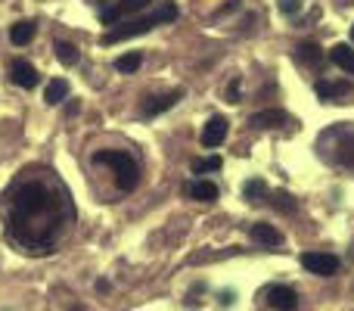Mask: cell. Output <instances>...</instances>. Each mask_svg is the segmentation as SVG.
<instances>
[{
	"instance_id": "obj_18",
	"label": "cell",
	"mask_w": 354,
	"mask_h": 311,
	"mask_svg": "<svg viewBox=\"0 0 354 311\" xmlns=\"http://www.w3.org/2000/svg\"><path fill=\"white\" fill-rule=\"evenodd\" d=\"M345 141L339 143V153H336V162L339 165H354V131H342Z\"/></svg>"
},
{
	"instance_id": "obj_7",
	"label": "cell",
	"mask_w": 354,
	"mask_h": 311,
	"mask_svg": "<svg viewBox=\"0 0 354 311\" xmlns=\"http://www.w3.org/2000/svg\"><path fill=\"white\" fill-rule=\"evenodd\" d=\"M183 196L196 202H214L218 199V187L212 181H205V177H193V181L183 184Z\"/></svg>"
},
{
	"instance_id": "obj_26",
	"label": "cell",
	"mask_w": 354,
	"mask_h": 311,
	"mask_svg": "<svg viewBox=\"0 0 354 311\" xmlns=\"http://www.w3.org/2000/svg\"><path fill=\"white\" fill-rule=\"evenodd\" d=\"M351 41H354V25H351Z\"/></svg>"
},
{
	"instance_id": "obj_22",
	"label": "cell",
	"mask_w": 354,
	"mask_h": 311,
	"mask_svg": "<svg viewBox=\"0 0 354 311\" xmlns=\"http://www.w3.org/2000/svg\"><path fill=\"white\" fill-rule=\"evenodd\" d=\"M218 168H221V156H205L193 162V175H208V171H218Z\"/></svg>"
},
{
	"instance_id": "obj_11",
	"label": "cell",
	"mask_w": 354,
	"mask_h": 311,
	"mask_svg": "<svg viewBox=\"0 0 354 311\" xmlns=\"http://www.w3.org/2000/svg\"><path fill=\"white\" fill-rule=\"evenodd\" d=\"M10 78H12V85H19V87H25V91H31V87L37 85V69L31 66V62H25V60H16L10 66Z\"/></svg>"
},
{
	"instance_id": "obj_14",
	"label": "cell",
	"mask_w": 354,
	"mask_h": 311,
	"mask_svg": "<svg viewBox=\"0 0 354 311\" xmlns=\"http://www.w3.org/2000/svg\"><path fill=\"white\" fill-rule=\"evenodd\" d=\"M330 60L336 62L342 72L354 75V47H351V44H336V47L330 50Z\"/></svg>"
},
{
	"instance_id": "obj_1",
	"label": "cell",
	"mask_w": 354,
	"mask_h": 311,
	"mask_svg": "<svg viewBox=\"0 0 354 311\" xmlns=\"http://www.w3.org/2000/svg\"><path fill=\"white\" fill-rule=\"evenodd\" d=\"M53 218V196L44 184L31 181L22 184L12 196V233L16 240H22L28 246V252H35V221Z\"/></svg>"
},
{
	"instance_id": "obj_21",
	"label": "cell",
	"mask_w": 354,
	"mask_h": 311,
	"mask_svg": "<svg viewBox=\"0 0 354 311\" xmlns=\"http://www.w3.org/2000/svg\"><path fill=\"white\" fill-rule=\"evenodd\" d=\"M143 66V56L140 53H124L115 60V69L118 72H137V69Z\"/></svg>"
},
{
	"instance_id": "obj_17",
	"label": "cell",
	"mask_w": 354,
	"mask_h": 311,
	"mask_svg": "<svg viewBox=\"0 0 354 311\" xmlns=\"http://www.w3.org/2000/svg\"><path fill=\"white\" fill-rule=\"evenodd\" d=\"M66 97H68V81L66 78H53L47 85V91H44V100H47L50 106H59Z\"/></svg>"
},
{
	"instance_id": "obj_9",
	"label": "cell",
	"mask_w": 354,
	"mask_h": 311,
	"mask_svg": "<svg viewBox=\"0 0 354 311\" xmlns=\"http://www.w3.org/2000/svg\"><path fill=\"white\" fill-rule=\"evenodd\" d=\"M224 137H227V118L224 116H212L205 122V128H202V147H221V143H224Z\"/></svg>"
},
{
	"instance_id": "obj_13",
	"label": "cell",
	"mask_w": 354,
	"mask_h": 311,
	"mask_svg": "<svg viewBox=\"0 0 354 311\" xmlns=\"http://www.w3.org/2000/svg\"><path fill=\"white\" fill-rule=\"evenodd\" d=\"M295 56H299V62H301V66H311V69H320V66H324V50H320L314 41L299 44V50H295Z\"/></svg>"
},
{
	"instance_id": "obj_23",
	"label": "cell",
	"mask_w": 354,
	"mask_h": 311,
	"mask_svg": "<svg viewBox=\"0 0 354 311\" xmlns=\"http://www.w3.org/2000/svg\"><path fill=\"white\" fill-rule=\"evenodd\" d=\"M274 208H280V212H295L292 193H286V190H274Z\"/></svg>"
},
{
	"instance_id": "obj_12",
	"label": "cell",
	"mask_w": 354,
	"mask_h": 311,
	"mask_svg": "<svg viewBox=\"0 0 354 311\" xmlns=\"http://www.w3.org/2000/svg\"><path fill=\"white\" fill-rule=\"evenodd\" d=\"M252 240H255L258 246H270V249H274V246H280L283 243V233L277 231L274 224H252Z\"/></svg>"
},
{
	"instance_id": "obj_10",
	"label": "cell",
	"mask_w": 354,
	"mask_h": 311,
	"mask_svg": "<svg viewBox=\"0 0 354 311\" xmlns=\"http://www.w3.org/2000/svg\"><path fill=\"white\" fill-rule=\"evenodd\" d=\"M177 100H180V91H171V94H165V97H147V100L140 103V116H143V118H156L159 112L171 109Z\"/></svg>"
},
{
	"instance_id": "obj_20",
	"label": "cell",
	"mask_w": 354,
	"mask_h": 311,
	"mask_svg": "<svg viewBox=\"0 0 354 311\" xmlns=\"http://www.w3.org/2000/svg\"><path fill=\"white\" fill-rule=\"evenodd\" d=\"M268 193V184L261 181V177H252V181H245V187H243V196L249 202H261V196Z\"/></svg>"
},
{
	"instance_id": "obj_19",
	"label": "cell",
	"mask_w": 354,
	"mask_h": 311,
	"mask_svg": "<svg viewBox=\"0 0 354 311\" xmlns=\"http://www.w3.org/2000/svg\"><path fill=\"white\" fill-rule=\"evenodd\" d=\"M53 50H56V60H59L62 66H75V62H78V47H75V44H68V41H56V44H53Z\"/></svg>"
},
{
	"instance_id": "obj_15",
	"label": "cell",
	"mask_w": 354,
	"mask_h": 311,
	"mask_svg": "<svg viewBox=\"0 0 354 311\" xmlns=\"http://www.w3.org/2000/svg\"><path fill=\"white\" fill-rule=\"evenodd\" d=\"M314 91H317V97L320 100H326V103H330V100H339V97H345V94L351 91L348 85H345V81H317V87H314Z\"/></svg>"
},
{
	"instance_id": "obj_25",
	"label": "cell",
	"mask_w": 354,
	"mask_h": 311,
	"mask_svg": "<svg viewBox=\"0 0 354 311\" xmlns=\"http://www.w3.org/2000/svg\"><path fill=\"white\" fill-rule=\"evenodd\" d=\"M277 6H280L283 16H295L301 10V0H277Z\"/></svg>"
},
{
	"instance_id": "obj_8",
	"label": "cell",
	"mask_w": 354,
	"mask_h": 311,
	"mask_svg": "<svg viewBox=\"0 0 354 311\" xmlns=\"http://www.w3.org/2000/svg\"><path fill=\"white\" fill-rule=\"evenodd\" d=\"M292 118H289V112L286 109H261V112H255V116L249 118V125L252 128H258V131H268V128H283V125H289Z\"/></svg>"
},
{
	"instance_id": "obj_16",
	"label": "cell",
	"mask_w": 354,
	"mask_h": 311,
	"mask_svg": "<svg viewBox=\"0 0 354 311\" xmlns=\"http://www.w3.org/2000/svg\"><path fill=\"white\" fill-rule=\"evenodd\" d=\"M35 31H37V25L28 22V19H22V22H16V25L10 28V41L16 44V47H25V44H31Z\"/></svg>"
},
{
	"instance_id": "obj_3",
	"label": "cell",
	"mask_w": 354,
	"mask_h": 311,
	"mask_svg": "<svg viewBox=\"0 0 354 311\" xmlns=\"http://www.w3.org/2000/svg\"><path fill=\"white\" fill-rule=\"evenodd\" d=\"M93 162L97 165H112V171H115V184L122 193H131V190L137 187V162L131 159V153H122V150H103V153L93 156Z\"/></svg>"
},
{
	"instance_id": "obj_6",
	"label": "cell",
	"mask_w": 354,
	"mask_h": 311,
	"mask_svg": "<svg viewBox=\"0 0 354 311\" xmlns=\"http://www.w3.org/2000/svg\"><path fill=\"white\" fill-rule=\"evenodd\" d=\"M268 305L274 311H295L299 308V293H295L292 287H286V283H274V287H268Z\"/></svg>"
},
{
	"instance_id": "obj_5",
	"label": "cell",
	"mask_w": 354,
	"mask_h": 311,
	"mask_svg": "<svg viewBox=\"0 0 354 311\" xmlns=\"http://www.w3.org/2000/svg\"><path fill=\"white\" fill-rule=\"evenodd\" d=\"M301 268L317 277H333L339 271V258L333 252H305L301 256Z\"/></svg>"
},
{
	"instance_id": "obj_2",
	"label": "cell",
	"mask_w": 354,
	"mask_h": 311,
	"mask_svg": "<svg viewBox=\"0 0 354 311\" xmlns=\"http://www.w3.org/2000/svg\"><path fill=\"white\" fill-rule=\"evenodd\" d=\"M177 19V6L171 3V0H165V3L159 6V10L147 12V16H131L124 19V22H115L109 31H106L100 41L109 47V44H118V41H128V37H137V35H147V31H153L156 25L162 22H174Z\"/></svg>"
},
{
	"instance_id": "obj_4",
	"label": "cell",
	"mask_w": 354,
	"mask_h": 311,
	"mask_svg": "<svg viewBox=\"0 0 354 311\" xmlns=\"http://www.w3.org/2000/svg\"><path fill=\"white\" fill-rule=\"evenodd\" d=\"M149 3H153V0H118V3L106 6V10L100 12V19H103L106 25H115V22H122V19H131V16H137V12L149 10Z\"/></svg>"
},
{
	"instance_id": "obj_24",
	"label": "cell",
	"mask_w": 354,
	"mask_h": 311,
	"mask_svg": "<svg viewBox=\"0 0 354 311\" xmlns=\"http://www.w3.org/2000/svg\"><path fill=\"white\" fill-rule=\"evenodd\" d=\"M243 100V81L233 78L230 85H227V103H239Z\"/></svg>"
}]
</instances>
